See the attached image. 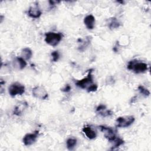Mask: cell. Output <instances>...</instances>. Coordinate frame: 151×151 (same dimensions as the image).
<instances>
[{
	"mask_svg": "<svg viewBox=\"0 0 151 151\" xmlns=\"http://www.w3.org/2000/svg\"><path fill=\"white\" fill-rule=\"evenodd\" d=\"M112 143H113V146L111 147V150H114L116 148H118L119 147H120V146L123 145L124 143V141L120 137H117L113 142Z\"/></svg>",
	"mask_w": 151,
	"mask_h": 151,
	"instance_id": "ac0fdd59",
	"label": "cell"
},
{
	"mask_svg": "<svg viewBox=\"0 0 151 151\" xmlns=\"http://www.w3.org/2000/svg\"><path fill=\"white\" fill-rule=\"evenodd\" d=\"M27 62L21 57H16L12 61L13 67L19 70H23L27 66Z\"/></svg>",
	"mask_w": 151,
	"mask_h": 151,
	"instance_id": "30bf717a",
	"label": "cell"
},
{
	"mask_svg": "<svg viewBox=\"0 0 151 151\" xmlns=\"http://www.w3.org/2000/svg\"><path fill=\"white\" fill-rule=\"evenodd\" d=\"M32 56V51L28 47H25L21 51V57L25 60H28Z\"/></svg>",
	"mask_w": 151,
	"mask_h": 151,
	"instance_id": "9a60e30c",
	"label": "cell"
},
{
	"mask_svg": "<svg viewBox=\"0 0 151 151\" xmlns=\"http://www.w3.org/2000/svg\"><path fill=\"white\" fill-rule=\"evenodd\" d=\"M52 57V61L54 62H57L60 58V54L58 51H54L51 54Z\"/></svg>",
	"mask_w": 151,
	"mask_h": 151,
	"instance_id": "44dd1931",
	"label": "cell"
},
{
	"mask_svg": "<svg viewBox=\"0 0 151 151\" xmlns=\"http://www.w3.org/2000/svg\"><path fill=\"white\" fill-rule=\"evenodd\" d=\"M28 15L33 19H37L42 15V11L37 4L31 6L27 12Z\"/></svg>",
	"mask_w": 151,
	"mask_h": 151,
	"instance_id": "9c48e42d",
	"label": "cell"
},
{
	"mask_svg": "<svg viewBox=\"0 0 151 151\" xmlns=\"http://www.w3.org/2000/svg\"><path fill=\"white\" fill-rule=\"evenodd\" d=\"M39 135V132L36 130L33 133H27L22 138V142L25 146H29L33 145L37 140Z\"/></svg>",
	"mask_w": 151,
	"mask_h": 151,
	"instance_id": "ba28073f",
	"label": "cell"
},
{
	"mask_svg": "<svg viewBox=\"0 0 151 151\" xmlns=\"http://www.w3.org/2000/svg\"><path fill=\"white\" fill-rule=\"evenodd\" d=\"M82 131L86 135V136L90 140H93L97 137L96 132L90 126H86L83 127L82 129Z\"/></svg>",
	"mask_w": 151,
	"mask_h": 151,
	"instance_id": "4fadbf2b",
	"label": "cell"
},
{
	"mask_svg": "<svg viewBox=\"0 0 151 151\" xmlns=\"http://www.w3.org/2000/svg\"><path fill=\"white\" fill-rule=\"evenodd\" d=\"M32 94L35 98L40 100H46L48 97L47 91L42 86H37L32 88Z\"/></svg>",
	"mask_w": 151,
	"mask_h": 151,
	"instance_id": "52a82bcc",
	"label": "cell"
},
{
	"mask_svg": "<svg viewBox=\"0 0 151 151\" xmlns=\"http://www.w3.org/2000/svg\"><path fill=\"white\" fill-rule=\"evenodd\" d=\"M120 26V24L115 17H112L110 19L109 22V27L110 29H114L118 28Z\"/></svg>",
	"mask_w": 151,
	"mask_h": 151,
	"instance_id": "e0dca14e",
	"label": "cell"
},
{
	"mask_svg": "<svg viewBox=\"0 0 151 151\" xmlns=\"http://www.w3.org/2000/svg\"><path fill=\"white\" fill-rule=\"evenodd\" d=\"M96 112L102 117H109L113 114V112L110 110H107L106 106L104 104H100L96 108Z\"/></svg>",
	"mask_w": 151,
	"mask_h": 151,
	"instance_id": "8fae6325",
	"label": "cell"
},
{
	"mask_svg": "<svg viewBox=\"0 0 151 151\" xmlns=\"http://www.w3.org/2000/svg\"><path fill=\"white\" fill-rule=\"evenodd\" d=\"M95 17L92 14L87 15L84 18V24L88 29H93L95 26Z\"/></svg>",
	"mask_w": 151,
	"mask_h": 151,
	"instance_id": "7c38bea8",
	"label": "cell"
},
{
	"mask_svg": "<svg viewBox=\"0 0 151 151\" xmlns=\"http://www.w3.org/2000/svg\"><path fill=\"white\" fill-rule=\"evenodd\" d=\"M71 86L69 85V84H66L62 89H61V91H63V92H69L70 90H71Z\"/></svg>",
	"mask_w": 151,
	"mask_h": 151,
	"instance_id": "603a6c76",
	"label": "cell"
},
{
	"mask_svg": "<svg viewBox=\"0 0 151 151\" xmlns=\"http://www.w3.org/2000/svg\"><path fill=\"white\" fill-rule=\"evenodd\" d=\"M77 143V140L74 137H70L66 140V146L69 150H73L76 146Z\"/></svg>",
	"mask_w": 151,
	"mask_h": 151,
	"instance_id": "2e32d148",
	"label": "cell"
},
{
	"mask_svg": "<svg viewBox=\"0 0 151 151\" xmlns=\"http://www.w3.org/2000/svg\"><path fill=\"white\" fill-rule=\"evenodd\" d=\"M99 128L104 133V136L110 142H112L117 137L116 130L111 127L101 125L99 126Z\"/></svg>",
	"mask_w": 151,
	"mask_h": 151,
	"instance_id": "8992f818",
	"label": "cell"
},
{
	"mask_svg": "<svg viewBox=\"0 0 151 151\" xmlns=\"http://www.w3.org/2000/svg\"><path fill=\"white\" fill-rule=\"evenodd\" d=\"M138 90L140 94H142L145 97H148L150 95V91L149 90L145 88L144 86L140 85L138 87Z\"/></svg>",
	"mask_w": 151,
	"mask_h": 151,
	"instance_id": "ffe728a7",
	"label": "cell"
},
{
	"mask_svg": "<svg viewBox=\"0 0 151 151\" xmlns=\"http://www.w3.org/2000/svg\"><path fill=\"white\" fill-rule=\"evenodd\" d=\"M27 107V104L25 102H22V103L18 104L14 107V109L13 111L14 114H15L16 116H21Z\"/></svg>",
	"mask_w": 151,
	"mask_h": 151,
	"instance_id": "5bb4252c",
	"label": "cell"
},
{
	"mask_svg": "<svg viewBox=\"0 0 151 151\" xmlns=\"http://www.w3.org/2000/svg\"><path fill=\"white\" fill-rule=\"evenodd\" d=\"M63 35L61 32H48L45 34V42L52 47L57 46L62 40Z\"/></svg>",
	"mask_w": 151,
	"mask_h": 151,
	"instance_id": "7a4b0ae2",
	"label": "cell"
},
{
	"mask_svg": "<svg viewBox=\"0 0 151 151\" xmlns=\"http://www.w3.org/2000/svg\"><path fill=\"white\" fill-rule=\"evenodd\" d=\"M127 68L136 74H140L147 71L149 69V66L145 62L137 60H132L127 63Z\"/></svg>",
	"mask_w": 151,
	"mask_h": 151,
	"instance_id": "6da1fadb",
	"label": "cell"
},
{
	"mask_svg": "<svg viewBox=\"0 0 151 151\" xmlns=\"http://www.w3.org/2000/svg\"><path fill=\"white\" fill-rule=\"evenodd\" d=\"M93 77L92 75V70H89L87 76L81 79L77 80L75 84L79 88L82 89H87L90 85L93 84Z\"/></svg>",
	"mask_w": 151,
	"mask_h": 151,
	"instance_id": "5b68a950",
	"label": "cell"
},
{
	"mask_svg": "<svg viewBox=\"0 0 151 151\" xmlns=\"http://www.w3.org/2000/svg\"><path fill=\"white\" fill-rule=\"evenodd\" d=\"M97 88H98V86L97 84H92L91 85H90L87 89V91L88 93H90V92H94V91H96L97 90Z\"/></svg>",
	"mask_w": 151,
	"mask_h": 151,
	"instance_id": "7402d4cb",
	"label": "cell"
},
{
	"mask_svg": "<svg viewBox=\"0 0 151 151\" xmlns=\"http://www.w3.org/2000/svg\"><path fill=\"white\" fill-rule=\"evenodd\" d=\"M25 86L19 82H14L8 87V93L12 97L23 94L25 93Z\"/></svg>",
	"mask_w": 151,
	"mask_h": 151,
	"instance_id": "3957f363",
	"label": "cell"
},
{
	"mask_svg": "<svg viewBox=\"0 0 151 151\" xmlns=\"http://www.w3.org/2000/svg\"><path fill=\"white\" fill-rule=\"evenodd\" d=\"M90 37H88L87 38H86V40H80V45L78 47V49L80 51H83L86 48V47L89 44L90 42Z\"/></svg>",
	"mask_w": 151,
	"mask_h": 151,
	"instance_id": "d6986e66",
	"label": "cell"
},
{
	"mask_svg": "<svg viewBox=\"0 0 151 151\" xmlns=\"http://www.w3.org/2000/svg\"><path fill=\"white\" fill-rule=\"evenodd\" d=\"M135 118L133 116H124L117 117L116 120L117 127L125 128L131 126L134 122Z\"/></svg>",
	"mask_w": 151,
	"mask_h": 151,
	"instance_id": "277c9868",
	"label": "cell"
}]
</instances>
